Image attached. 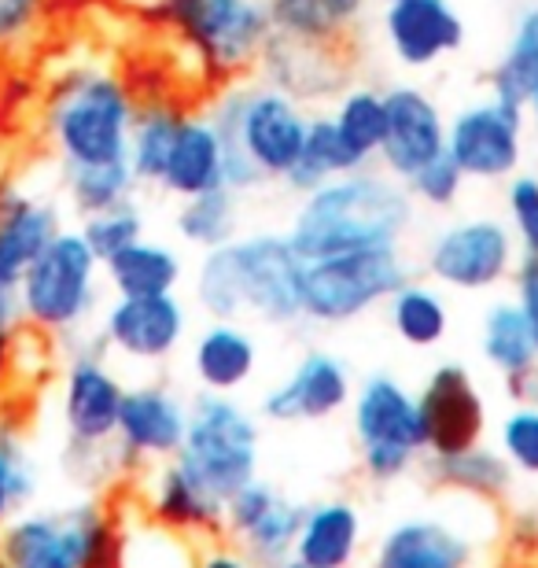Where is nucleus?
Masks as SVG:
<instances>
[{"label": "nucleus", "instance_id": "obj_1", "mask_svg": "<svg viewBox=\"0 0 538 568\" xmlns=\"http://www.w3.org/2000/svg\"><path fill=\"white\" fill-rule=\"evenodd\" d=\"M192 300L211 322L258 317L292 325L303 317V258L288 233H247L203 252L192 274Z\"/></svg>", "mask_w": 538, "mask_h": 568}, {"label": "nucleus", "instance_id": "obj_2", "mask_svg": "<svg viewBox=\"0 0 538 568\" xmlns=\"http://www.w3.org/2000/svg\"><path fill=\"white\" fill-rule=\"evenodd\" d=\"M414 225V196L387 170H354L306 192L292 214L288 241L303 263L362 247L403 244Z\"/></svg>", "mask_w": 538, "mask_h": 568}, {"label": "nucleus", "instance_id": "obj_3", "mask_svg": "<svg viewBox=\"0 0 538 568\" xmlns=\"http://www.w3.org/2000/svg\"><path fill=\"white\" fill-rule=\"evenodd\" d=\"M136 97L125 78L100 63H74L44 89L41 130L60 170L130 163Z\"/></svg>", "mask_w": 538, "mask_h": 568}, {"label": "nucleus", "instance_id": "obj_4", "mask_svg": "<svg viewBox=\"0 0 538 568\" xmlns=\"http://www.w3.org/2000/svg\"><path fill=\"white\" fill-rule=\"evenodd\" d=\"M211 119L225 141V174L233 192L284 185L311 130V111L270 82L225 89Z\"/></svg>", "mask_w": 538, "mask_h": 568}, {"label": "nucleus", "instance_id": "obj_5", "mask_svg": "<svg viewBox=\"0 0 538 568\" xmlns=\"http://www.w3.org/2000/svg\"><path fill=\"white\" fill-rule=\"evenodd\" d=\"M100 284H104V263L82 233L63 225L19 281L22 322L41 336L82 333L100 311Z\"/></svg>", "mask_w": 538, "mask_h": 568}, {"label": "nucleus", "instance_id": "obj_6", "mask_svg": "<svg viewBox=\"0 0 538 568\" xmlns=\"http://www.w3.org/2000/svg\"><path fill=\"white\" fill-rule=\"evenodd\" d=\"M258 447L262 432L255 414L240 406L233 395L203 392L189 406L185 443L174 462L225 506L229 495H236L258 476Z\"/></svg>", "mask_w": 538, "mask_h": 568}, {"label": "nucleus", "instance_id": "obj_7", "mask_svg": "<svg viewBox=\"0 0 538 568\" xmlns=\"http://www.w3.org/2000/svg\"><path fill=\"white\" fill-rule=\"evenodd\" d=\"M111 520L97 503L19 509L0 525V568H108Z\"/></svg>", "mask_w": 538, "mask_h": 568}, {"label": "nucleus", "instance_id": "obj_8", "mask_svg": "<svg viewBox=\"0 0 538 568\" xmlns=\"http://www.w3.org/2000/svg\"><path fill=\"white\" fill-rule=\"evenodd\" d=\"M414 277L403 244L362 247L303 263V317L317 325H347L376 311Z\"/></svg>", "mask_w": 538, "mask_h": 568}, {"label": "nucleus", "instance_id": "obj_9", "mask_svg": "<svg viewBox=\"0 0 538 568\" xmlns=\"http://www.w3.org/2000/svg\"><path fill=\"white\" fill-rule=\"evenodd\" d=\"M155 16L217 78L258 67L273 33L266 0H155Z\"/></svg>", "mask_w": 538, "mask_h": 568}, {"label": "nucleus", "instance_id": "obj_10", "mask_svg": "<svg viewBox=\"0 0 538 568\" xmlns=\"http://www.w3.org/2000/svg\"><path fill=\"white\" fill-rule=\"evenodd\" d=\"M351 425L362 450V469L373 480H398L425 454L417 395L403 381L373 373L351 395Z\"/></svg>", "mask_w": 538, "mask_h": 568}, {"label": "nucleus", "instance_id": "obj_11", "mask_svg": "<svg viewBox=\"0 0 538 568\" xmlns=\"http://www.w3.org/2000/svg\"><path fill=\"white\" fill-rule=\"evenodd\" d=\"M125 384L108 366V358L97 347H78L63 369L60 414L67 428V462L78 465H104L119 469L114 432H119Z\"/></svg>", "mask_w": 538, "mask_h": 568}, {"label": "nucleus", "instance_id": "obj_12", "mask_svg": "<svg viewBox=\"0 0 538 568\" xmlns=\"http://www.w3.org/2000/svg\"><path fill=\"white\" fill-rule=\"evenodd\" d=\"M517 236L501 219H461L428 241L425 270L443 288L487 292L517 270Z\"/></svg>", "mask_w": 538, "mask_h": 568}, {"label": "nucleus", "instance_id": "obj_13", "mask_svg": "<svg viewBox=\"0 0 538 568\" xmlns=\"http://www.w3.org/2000/svg\"><path fill=\"white\" fill-rule=\"evenodd\" d=\"M524 115L495 93L465 104L446 122V155L468 181H509L524 163Z\"/></svg>", "mask_w": 538, "mask_h": 568}, {"label": "nucleus", "instance_id": "obj_14", "mask_svg": "<svg viewBox=\"0 0 538 568\" xmlns=\"http://www.w3.org/2000/svg\"><path fill=\"white\" fill-rule=\"evenodd\" d=\"M417 414L432 458H450L484 443L487 403L461 362H443L428 373L425 388L417 392Z\"/></svg>", "mask_w": 538, "mask_h": 568}, {"label": "nucleus", "instance_id": "obj_15", "mask_svg": "<svg viewBox=\"0 0 538 568\" xmlns=\"http://www.w3.org/2000/svg\"><path fill=\"white\" fill-rule=\"evenodd\" d=\"M189 333V306L177 292L166 295H114L100 317V339L125 362L155 366L166 362L185 344Z\"/></svg>", "mask_w": 538, "mask_h": 568}, {"label": "nucleus", "instance_id": "obj_16", "mask_svg": "<svg viewBox=\"0 0 538 568\" xmlns=\"http://www.w3.org/2000/svg\"><path fill=\"white\" fill-rule=\"evenodd\" d=\"M306 509L288 503L277 487L262 484L258 476L225 498L222 525L244 542V554L262 568H281L292 558Z\"/></svg>", "mask_w": 538, "mask_h": 568}, {"label": "nucleus", "instance_id": "obj_17", "mask_svg": "<svg viewBox=\"0 0 538 568\" xmlns=\"http://www.w3.org/2000/svg\"><path fill=\"white\" fill-rule=\"evenodd\" d=\"M189 403L166 388V384H136L125 388L114 450L119 462H170L185 443Z\"/></svg>", "mask_w": 538, "mask_h": 568}, {"label": "nucleus", "instance_id": "obj_18", "mask_svg": "<svg viewBox=\"0 0 538 568\" xmlns=\"http://www.w3.org/2000/svg\"><path fill=\"white\" fill-rule=\"evenodd\" d=\"M387 130L380 144V166L398 181H409L420 166L446 152V119L443 108L420 85L384 89Z\"/></svg>", "mask_w": 538, "mask_h": 568}, {"label": "nucleus", "instance_id": "obj_19", "mask_svg": "<svg viewBox=\"0 0 538 568\" xmlns=\"http://www.w3.org/2000/svg\"><path fill=\"white\" fill-rule=\"evenodd\" d=\"M354 377L347 362L332 351H311L292 366V373L281 384L262 395V417L281 425H303V422H325L351 406Z\"/></svg>", "mask_w": 538, "mask_h": 568}, {"label": "nucleus", "instance_id": "obj_20", "mask_svg": "<svg viewBox=\"0 0 538 568\" xmlns=\"http://www.w3.org/2000/svg\"><path fill=\"white\" fill-rule=\"evenodd\" d=\"M387 52L406 71H428L465 44V19L450 0H398L380 19Z\"/></svg>", "mask_w": 538, "mask_h": 568}, {"label": "nucleus", "instance_id": "obj_21", "mask_svg": "<svg viewBox=\"0 0 538 568\" xmlns=\"http://www.w3.org/2000/svg\"><path fill=\"white\" fill-rule=\"evenodd\" d=\"M63 230V214L52 200L0 178V284L19 288L22 274Z\"/></svg>", "mask_w": 538, "mask_h": 568}, {"label": "nucleus", "instance_id": "obj_22", "mask_svg": "<svg viewBox=\"0 0 538 568\" xmlns=\"http://www.w3.org/2000/svg\"><path fill=\"white\" fill-rule=\"evenodd\" d=\"M476 558L473 536L443 517H409L384 531L369 568H468Z\"/></svg>", "mask_w": 538, "mask_h": 568}, {"label": "nucleus", "instance_id": "obj_23", "mask_svg": "<svg viewBox=\"0 0 538 568\" xmlns=\"http://www.w3.org/2000/svg\"><path fill=\"white\" fill-rule=\"evenodd\" d=\"M159 189L177 200L203 196V192L229 189L225 174V141L217 122L207 115H185L177 130L174 152L166 159V170L159 178Z\"/></svg>", "mask_w": 538, "mask_h": 568}, {"label": "nucleus", "instance_id": "obj_24", "mask_svg": "<svg viewBox=\"0 0 538 568\" xmlns=\"http://www.w3.org/2000/svg\"><path fill=\"white\" fill-rule=\"evenodd\" d=\"M262 82L284 89L288 97H295L300 104L306 100H328L336 97L343 82H347V71H343V52L332 49H317V44H303V41H288L270 33L266 49H262Z\"/></svg>", "mask_w": 538, "mask_h": 568}, {"label": "nucleus", "instance_id": "obj_25", "mask_svg": "<svg viewBox=\"0 0 538 568\" xmlns=\"http://www.w3.org/2000/svg\"><path fill=\"white\" fill-rule=\"evenodd\" d=\"M266 11L277 38L343 52L358 33L369 0H266Z\"/></svg>", "mask_w": 538, "mask_h": 568}, {"label": "nucleus", "instance_id": "obj_26", "mask_svg": "<svg viewBox=\"0 0 538 568\" xmlns=\"http://www.w3.org/2000/svg\"><path fill=\"white\" fill-rule=\"evenodd\" d=\"M192 373L203 392L233 395L258 373V339L240 322H207L192 339Z\"/></svg>", "mask_w": 538, "mask_h": 568}, {"label": "nucleus", "instance_id": "obj_27", "mask_svg": "<svg viewBox=\"0 0 538 568\" xmlns=\"http://www.w3.org/2000/svg\"><path fill=\"white\" fill-rule=\"evenodd\" d=\"M362 514L347 498H328L306 509L292 558L311 568H351L362 550Z\"/></svg>", "mask_w": 538, "mask_h": 568}, {"label": "nucleus", "instance_id": "obj_28", "mask_svg": "<svg viewBox=\"0 0 538 568\" xmlns=\"http://www.w3.org/2000/svg\"><path fill=\"white\" fill-rule=\"evenodd\" d=\"M181 277H185L181 255L170 244L148 241V236L104 263V284L114 295H166L177 292Z\"/></svg>", "mask_w": 538, "mask_h": 568}, {"label": "nucleus", "instance_id": "obj_29", "mask_svg": "<svg viewBox=\"0 0 538 568\" xmlns=\"http://www.w3.org/2000/svg\"><path fill=\"white\" fill-rule=\"evenodd\" d=\"M222 503L211 498L181 465L170 458L152 480V517L170 531H207L222 525Z\"/></svg>", "mask_w": 538, "mask_h": 568}, {"label": "nucleus", "instance_id": "obj_30", "mask_svg": "<svg viewBox=\"0 0 538 568\" xmlns=\"http://www.w3.org/2000/svg\"><path fill=\"white\" fill-rule=\"evenodd\" d=\"M362 166H369V163L347 144V138L339 133L332 115H311L306 144L300 159H295V166L288 170V178H284V185L306 196V192H314L317 185H325V181L339 174H354V170H362Z\"/></svg>", "mask_w": 538, "mask_h": 568}, {"label": "nucleus", "instance_id": "obj_31", "mask_svg": "<svg viewBox=\"0 0 538 568\" xmlns=\"http://www.w3.org/2000/svg\"><path fill=\"white\" fill-rule=\"evenodd\" d=\"M181 122H185V111H177L170 100H136L130 155H125L136 185H159V178H163V170H166V159L174 152Z\"/></svg>", "mask_w": 538, "mask_h": 568}, {"label": "nucleus", "instance_id": "obj_32", "mask_svg": "<svg viewBox=\"0 0 538 568\" xmlns=\"http://www.w3.org/2000/svg\"><path fill=\"white\" fill-rule=\"evenodd\" d=\"M490 93L520 108H528V100L538 93V0H531L512 22L506 52L490 71Z\"/></svg>", "mask_w": 538, "mask_h": 568}, {"label": "nucleus", "instance_id": "obj_33", "mask_svg": "<svg viewBox=\"0 0 538 568\" xmlns=\"http://www.w3.org/2000/svg\"><path fill=\"white\" fill-rule=\"evenodd\" d=\"M387 322H392L395 336L409 347H439L446 333H450V306L439 292L425 281L409 277L392 300H387Z\"/></svg>", "mask_w": 538, "mask_h": 568}, {"label": "nucleus", "instance_id": "obj_34", "mask_svg": "<svg viewBox=\"0 0 538 568\" xmlns=\"http://www.w3.org/2000/svg\"><path fill=\"white\" fill-rule=\"evenodd\" d=\"M479 351L501 377H517L538 362V344L528 325V317L517 306V300H501L484 314L479 328Z\"/></svg>", "mask_w": 538, "mask_h": 568}, {"label": "nucleus", "instance_id": "obj_35", "mask_svg": "<svg viewBox=\"0 0 538 568\" xmlns=\"http://www.w3.org/2000/svg\"><path fill=\"white\" fill-rule=\"evenodd\" d=\"M174 230L185 244L211 252V247L229 244L240 236V192L233 189H214L203 196L181 200L174 214Z\"/></svg>", "mask_w": 538, "mask_h": 568}, {"label": "nucleus", "instance_id": "obj_36", "mask_svg": "<svg viewBox=\"0 0 538 568\" xmlns=\"http://www.w3.org/2000/svg\"><path fill=\"white\" fill-rule=\"evenodd\" d=\"M328 115L365 163H373V159L380 155L384 130H387V104H384L380 89H373V85L343 89V97L336 100V108H332Z\"/></svg>", "mask_w": 538, "mask_h": 568}, {"label": "nucleus", "instance_id": "obj_37", "mask_svg": "<svg viewBox=\"0 0 538 568\" xmlns=\"http://www.w3.org/2000/svg\"><path fill=\"white\" fill-rule=\"evenodd\" d=\"M432 473L446 487L468 495H501L512 484V465L501 458V450H490L484 443L450 458H432Z\"/></svg>", "mask_w": 538, "mask_h": 568}, {"label": "nucleus", "instance_id": "obj_38", "mask_svg": "<svg viewBox=\"0 0 538 568\" xmlns=\"http://www.w3.org/2000/svg\"><path fill=\"white\" fill-rule=\"evenodd\" d=\"M63 192L71 200V207L78 211V219H85V214H97L122 200H133L136 178L130 163L78 166V170H63Z\"/></svg>", "mask_w": 538, "mask_h": 568}, {"label": "nucleus", "instance_id": "obj_39", "mask_svg": "<svg viewBox=\"0 0 538 568\" xmlns=\"http://www.w3.org/2000/svg\"><path fill=\"white\" fill-rule=\"evenodd\" d=\"M33 495H38V469H33L27 439L16 425L0 422V525L27 509Z\"/></svg>", "mask_w": 538, "mask_h": 568}, {"label": "nucleus", "instance_id": "obj_40", "mask_svg": "<svg viewBox=\"0 0 538 568\" xmlns=\"http://www.w3.org/2000/svg\"><path fill=\"white\" fill-rule=\"evenodd\" d=\"M78 233L85 236V244L93 247L100 263H108L111 255H119L122 247L136 244L144 236V214L133 200H122L114 207H104L97 214H85Z\"/></svg>", "mask_w": 538, "mask_h": 568}, {"label": "nucleus", "instance_id": "obj_41", "mask_svg": "<svg viewBox=\"0 0 538 568\" xmlns=\"http://www.w3.org/2000/svg\"><path fill=\"white\" fill-rule=\"evenodd\" d=\"M498 450L512 473L538 476V406H517L498 425Z\"/></svg>", "mask_w": 538, "mask_h": 568}, {"label": "nucleus", "instance_id": "obj_42", "mask_svg": "<svg viewBox=\"0 0 538 568\" xmlns=\"http://www.w3.org/2000/svg\"><path fill=\"white\" fill-rule=\"evenodd\" d=\"M465 181L468 178L457 170L454 159L443 152L439 159H432L428 166H420L409 181H403V185L409 189L414 203H425V207L443 211V207H454V200L461 196Z\"/></svg>", "mask_w": 538, "mask_h": 568}, {"label": "nucleus", "instance_id": "obj_43", "mask_svg": "<svg viewBox=\"0 0 538 568\" xmlns=\"http://www.w3.org/2000/svg\"><path fill=\"white\" fill-rule=\"evenodd\" d=\"M506 211L512 222L520 255L538 258V178L535 174H512L506 189Z\"/></svg>", "mask_w": 538, "mask_h": 568}, {"label": "nucleus", "instance_id": "obj_44", "mask_svg": "<svg viewBox=\"0 0 538 568\" xmlns=\"http://www.w3.org/2000/svg\"><path fill=\"white\" fill-rule=\"evenodd\" d=\"M49 0H0V52L30 49L44 27Z\"/></svg>", "mask_w": 538, "mask_h": 568}, {"label": "nucleus", "instance_id": "obj_45", "mask_svg": "<svg viewBox=\"0 0 538 568\" xmlns=\"http://www.w3.org/2000/svg\"><path fill=\"white\" fill-rule=\"evenodd\" d=\"M512 277H517V306L524 311V317H528L535 344H538V258H531V255L517 258Z\"/></svg>", "mask_w": 538, "mask_h": 568}, {"label": "nucleus", "instance_id": "obj_46", "mask_svg": "<svg viewBox=\"0 0 538 568\" xmlns=\"http://www.w3.org/2000/svg\"><path fill=\"white\" fill-rule=\"evenodd\" d=\"M27 322H22V303H19V288L11 284H0V336H19Z\"/></svg>", "mask_w": 538, "mask_h": 568}, {"label": "nucleus", "instance_id": "obj_47", "mask_svg": "<svg viewBox=\"0 0 538 568\" xmlns=\"http://www.w3.org/2000/svg\"><path fill=\"white\" fill-rule=\"evenodd\" d=\"M506 381H509V395L520 406H538V362L531 369H524L517 377H506Z\"/></svg>", "mask_w": 538, "mask_h": 568}, {"label": "nucleus", "instance_id": "obj_48", "mask_svg": "<svg viewBox=\"0 0 538 568\" xmlns=\"http://www.w3.org/2000/svg\"><path fill=\"white\" fill-rule=\"evenodd\" d=\"M200 568H258L247 554H236V550H211L207 558L200 561Z\"/></svg>", "mask_w": 538, "mask_h": 568}, {"label": "nucleus", "instance_id": "obj_49", "mask_svg": "<svg viewBox=\"0 0 538 568\" xmlns=\"http://www.w3.org/2000/svg\"><path fill=\"white\" fill-rule=\"evenodd\" d=\"M528 111H531V119H535V126H538V93L528 100Z\"/></svg>", "mask_w": 538, "mask_h": 568}, {"label": "nucleus", "instance_id": "obj_50", "mask_svg": "<svg viewBox=\"0 0 538 568\" xmlns=\"http://www.w3.org/2000/svg\"><path fill=\"white\" fill-rule=\"evenodd\" d=\"M281 568H311V565H303V561H295V558H288Z\"/></svg>", "mask_w": 538, "mask_h": 568}, {"label": "nucleus", "instance_id": "obj_51", "mask_svg": "<svg viewBox=\"0 0 538 568\" xmlns=\"http://www.w3.org/2000/svg\"><path fill=\"white\" fill-rule=\"evenodd\" d=\"M384 4H398V0H384Z\"/></svg>", "mask_w": 538, "mask_h": 568}]
</instances>
